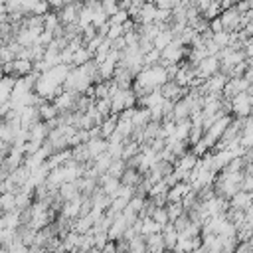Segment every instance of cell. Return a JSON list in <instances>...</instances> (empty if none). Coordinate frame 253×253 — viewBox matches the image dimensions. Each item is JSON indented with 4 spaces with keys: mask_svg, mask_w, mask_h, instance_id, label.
<instances>
[{
    "mask_svg": "<svg viewBox=\"0 0 253 253\" xmlns=\"http://www.w3.org/2000/svg\"><path fill=\"white\" fill-rule=\"evenodd\" d=\"M174 38H176V36H174V32H172L170 28H166V26H164V28L160 30V34H158V36L152 40V43H154V47L164 49L166 45H170V43L174 42Z\"/></svg>",
    "mask_w": 253,
    "mask_h": 253,
    "instance_id": "cell-12",
    "label": "cell"
},
{
    "mask_svg": "<svg viewBox=\"0 0 253 253\" xmlns=\"http://www.w3.org/2000/svg\"><path fill=\"white\" fill-rule=\"evenodd\" d=\"M40 117H42V121H53V119H57V115H59V111H57V107L53 105V101H43L40 107Z\"/></svg>",
    "mask_w": 253,
    "mask_h": 253,
    "instance_id": "cell-13",
    "label": "cell"
},
{
    "mask_svg": "<svg viewBox=\"0 0 253 253\" xmlns=\"http://www.w3.org/2000/svg\"><path fill=\"white\" fill-rule=\"evenodd\" d=\"M219 71V57L217 55H206L198 65H196V75L198 79H208Z\"/></svg>",
    "mask_w": 253,
    "mask_h": 253,
    "instance_id": "cell-4",
    "label": "cell"
},
{
    "mask_svg": "<svg viewBox=\"0 0 253 253\" xmlns=\"http://www.w3.org/2000/svg\"><path fill=\"white\" fill-rule=\"evenodd\" d=\"M190 130H192V121H190V119H182V121H176L174 138H178V140H186V142H188Z\"/></svg>",
    "mask_w": 253,
    "mask_h": 253,
    "instance_id": "cell-14",
    "label": "cell"
},
{
    "mask_svg": "<svg viewBox=\"0 0 253 253\" xmlns=\"http://www.w3.org/2000/svg\"><path fill=\"white\" fill-rule=\"evenodd\" d=\"M136 101L138 99H136V95H134L132 89H121V87H117V91L111 97V109H113L115 115H119V113H123L126 109H132L136 105Z\"/></svg>",
    "mask_w": 253,
    "mask_h": 253,
    "instance_id": "cell-1",
    "label": "cell"
},
{
    "mask_svg": "<svg viewBox=\"0 0 253 253\" xmlns=\"http://www.w3.org/2000/svg\"><path fill=\"white\" fill-rule=\"evenodd\" d=\"M128 10H125V8H121L119 12H115L111 18H109V24H119V26H123V24H126L128 22Z\"/></svg>",
    "mask_w": 253,
    "mask_h": 253,
    "instance_id": "cell-19",
    "label": "cell"
},
{
    "mask_svg": "<svg viewBox=\"0 0 253 253\" xmlns=\"http://www.w3.org/2000/svg\"><path fill=\"white\" fill-rule=\"evenodd\" d=\"M166 211H168L170 221H174V219H178L186 210H184L182 202H168V204H166Z\"/></svg>",
    "mask_w": 253,
    "mask_h": 253,
    "instance_id": "cell-18",
    "label": "cell"
},
{
    "mask_svg": "<svg viewBox=\"0 0 253 253\" xmlns=\"http://www.w3.org/2000/svg\"><path fill=\"white\" fill-rule=\"evenodd\" d=\"M162 237H164L166 251H174V249H176V245H178L180 233H178V229L174 227V223H172V221H168V223L162 227Z\"/></svg>",
    "mask_w": 253,
    "mask_h": 253,
    "instance_id": "cell-8",
    "label": "cell"
},
{
    "mask_svg": "<svg viewBox=\"0 0 253 253\" xmlns=\"http://www.w3.org/2000/svg\"><path fill=\"white\" fill-rule=\"evenodd\" d=\"M144 237H146V249H148V253H164L166 251L162 231L150 233V235H144Z\"/></svg>",
    "mask_w": 253,
    "mask_h": 253,
    "instance_id": "cell-11",
    "label": "cell"
},
{
    "mask_svg": "<svg viewBox=\"0 0 253 253\" xmlns=\"http://www.w3.org/2000/svg\"><path fill=\"white\" fill-rule=\"evenodd\" d=\"M184 55H188V51H186V45H182L180 42H172L170 45H166L164 49H160V63L162 65H176V63H180L182 59H184Z\"/></svg>",
    "mask_w": 253,
    "mask_h": 253,
    "instance_id": "cell-2",
    "label": "cell"
},
{
    "mask_svg": "<svg viewBox=\"0 0 253 253\" xmlns=\"http://www.w3.org/2000/svg\"><path fill=\"white\" fill-rule=\"evenodd\" d=\"M229 105H231V111L237 117H249L251 111H253V95H251V91L237 93L235 97L229 99Z\"/></svg>",
    "mask_w": 253,
    "mask_h": 253,
    "instance_id": "cell-3",
    "label": "cell"
},
{
    "mask_svg": "<svg viewBox=\"0 0 253 253\" xmlns=\"http://www.w3.org/2000/svg\"><path fill=\"white\" fill-rule=\"evenodd\" d=\"M180 2H182V0H154L156 8H160V10H168V12H172L174 8H178Z\"/></svg>",
    "mask_w": 253,
    "mask_h": 253,
    "instance_id": "cell-21",
    "label": "cell"
},
{
    "mask_svg": "<svg viewBox=\"0 0 253 253\" xmlns=\"http://www.w3.org/2000/svg\"><path fill=\"white\" fill-rule=\"evenodd\" d=\"M0 208H2V211L16 210V192H2L0 194Z\"/></svg>",
    "mask_w": 253,
    "mask_h": 253,
    "instance_id": "cell-16",
    "label": "cell"
},
{
    "mask_svg": "<svg viewBox=\"0 0 253 253\" xmlns=\"http://www.w3.org/2000/svg\"><path fill=\"white\" fill-rule=\"evenodd\" d=\"M158 231H162V225L160 223H156L150 215L142 217V225H140V233L142 235H150V233H158Z\"/></svg>",
    "mask_w": 253,
    "mask_h": 253,
    "instance_id": "cell-15",
    "label": "cell"
},
{
    "mask_svg": "<svg viewBox=\"0 0 253 253\" xmlns=\"http://www.w3.org/2000/svg\"><path fill=\"white\" fill-rule=\"evenodd\" d=\"M101 6H103V10H105V14L111 18L115 12H119L121 10V4L117 2V0H101Z\"/></svg>",
    "mask_w": 253,
    "mask_h": 253,
    "instance_id": "cell-20",
    "label": "cell"
},
{
    "mask_svg": "<svg viewBox=\"0 0 253 253\" xmlns=\"http://www.w3.org/2000/svg\"><path fill=\"white\" fill-rule=\"evenodd\" d=\"M0 253H8V249L6 247H0Z\"/></svg>",
    "mask_w": 253,
    "mask_h": 253,
    "instance_id": "cell-22",
    "label": "cell"
},
{
    "mask_svg": "<svg viewBox=\"0 0 253 253\" xmlns=\"http://www.w3.org/2000/svg\"><path fill=\"white\" fill-rule=\"evenodd\" d=\"M152 121V115L146 107H134V113H132V126L134 130H144V126Z\"/></svg>",
    "mask_w": 253,
    "mask_h": 253,
    "instance_id": "cell-9",
    "label": "cell"
},
{
    "mask_svg": "<svg viewBox=\"0 0 253 253\" xmlns=\"http://www.w3.org/2000/svg\"><path fill=\"white\" fill-rule=\"evenodd\" d=\"M117 119H119V115H115V113L103 119V123L99 125V136H101V138L109 140V138L113 136V132L117 130Z\"/></svg>",
    "mask_w": 253,
    "mask_h": 253,
    "instance_id": "cell-10",
    "label": "cell"
},
{
    "mask_svg": "<svg viewBox=\"0 0 253 253\" xmlns=\"http://www.w3.org/2000/svg\"><path fill=\"white\" fill-rule=\"evenodd\" d=\"M126 253H130V251H126Z\"/></svg>",
    "mask_w": 253,
    "mask_h": 253,
    "instance_id": "cell-23",
    "label": "cell"
},
{
    "mask_svg": "<svg viewBox=\"0 0 253 253\" xmlns=\"http://www.w3.org/2000/svg\"><path fill=\"white\" fill-rule=\"evenodd\" d=\"M229 206L233 210H241V211H247L251 206H253V192H245V190H239L233 198H229Z\"/></svg>",
    "mask_w": 253,
    "mask_h": 253,
    "instance_id": "cell-7",
    "label": "cell"
},
{
    "mask_svg": "<svg viewBox=\"0 0 253 253\" xmlns=\"http://www.w3.org/2000/svg\"><path fill=\"white\" fill-rule=\"evenodd\" d=\"M186 87H182V85H178L174 79H168L162 87H160V93H162V97L166 99V101H172V103H176V101H180L184 95H186Z\"/></svg>",
    "mask_w": 253,
    "mask_h": 253,
    "instance_id": "cell-6",
    "label": "cell"
},
{
    "mask_svg": "<svg viewBox=\"0 0 253 253\" xmlns=\"http://www.w3.org/2000/svg\"><path fill=\"white\" fill-rule=\"evenodd\" d=\"M18 239V229H0V247H10Z\"/></svg>",
    "mask_w": 253,
    "mask_h": 253,
    "instance_id": "cell-17",
    "label": "cell"
},
{
    "mask_svg": "<svg viewBox=\"0 0 253 253\" xmlns=\"http://www.w3.org/2000/svg\"><path fill=\"white\" fill-rule=\"evenodd\" d=\"M81 6H83V2H79V0H73V2H67L65 6H61V8H59V14H57V16H59V22H61L63 26L77 24Z\"/></svg>",
    "mask_w": 253,
    "mask_h": 253,
    "instance_id": "cell-5",
    "label": "cell"
}]
</instances>
